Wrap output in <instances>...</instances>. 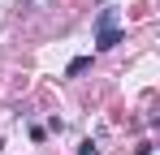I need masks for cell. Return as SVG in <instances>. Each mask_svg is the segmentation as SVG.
<instances>
[{
	"label": "cell",
	"instance_id": "6da1fadb",
	"mask_svg": "<svg viewBox=\"0 0 160 155\" xmlns=\"http://www.w3.org/2000/svg\"><path fill=\"white\" fill-rule=\"evenodd\" d=\"M117 43H121L117 9H100V17H95V48H100V52H112Z\"/></svg>",
	"mask_w": 160,
	"mask_h": 155
},
{
	"label": "cell",
	"instance_id": "7a4b0ae2",
	"mask_svg": "<svg viewBox=\"0 0 160 155\" xmlns=\"http://www.w3.org/2000/svg\"><path fill=\"white\" fill-rule=\"evenodd\" d=\"M87 69H91V56H74L69 69H65V78H78V73H87Z\"/></svg>",
	"mask_w": 160,
	"mask_h": 155
},
{
	"label": "cell",
	"instance_id": "3957f363",
	"mask_svg": "<svg viewBox=\"0 0 160 155\" xmlns=\"http://www.w3.org/2000/svg\"><path fill=\"white\" fill-rule=\"evenodd\" d=\"M78 155H100V151H95V142H82V147H78Z\"/></svg>",
	"mask_w": 160,
	"mask_h": 155
}]
</instances>
